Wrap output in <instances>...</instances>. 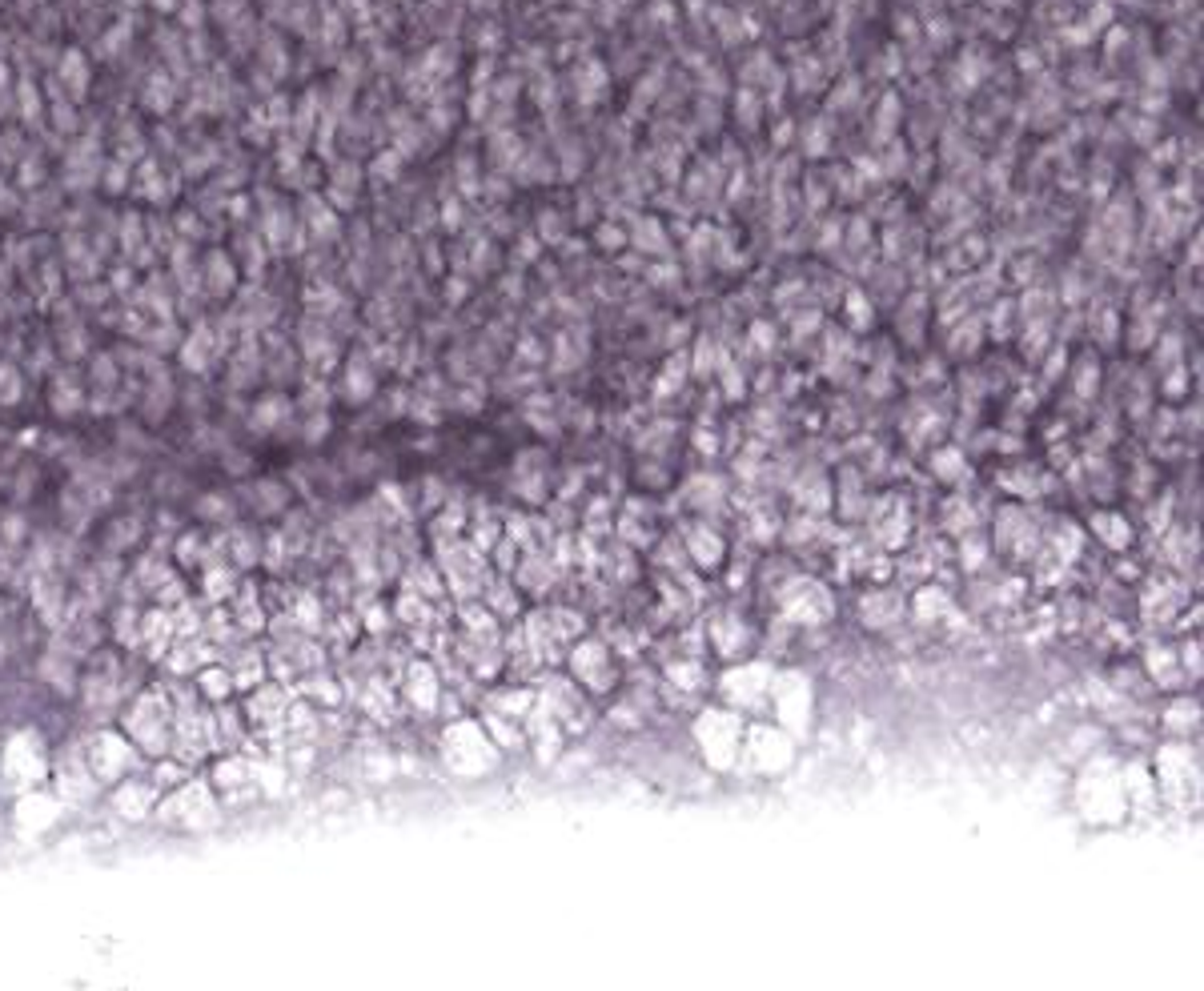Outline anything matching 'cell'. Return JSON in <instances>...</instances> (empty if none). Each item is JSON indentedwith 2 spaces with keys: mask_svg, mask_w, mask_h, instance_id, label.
Returning a JSON list of instances; mask_svg holds the SVG:
<instances>
[{
  "mask_svg": "<svg viewBox=\"0 0 1204 991\" xmlns=\"http://www.w3.org/2000/svg\"><path fill=\"white\" fill-rule=\"evenodd\" d=\"M61 81H64V88L81 101L85 97V85H88V69H85V60H81V53H69L61 60Z\"/></svg>",
  "mask_w": 1204,
  "mask_h": 991,
  "instance_id": "obj_12",
  "label": "cell"
},
{
  "mask_svg": "<svg viewBox=\"0 0 1204 991\" xmlns=\"http://www.w3.org/2000/svg\"><path fill=\"white\" fill-rule=\"evenodd\" d=\"M249 502H254V510H261V514H274V510H282L285 494L278 490V482H254V490H249Z\"/></svg>",
  "mask_w": 1204,
  "mask_h": 991,
  "instance_id": "obj_13",
  "label": "cell"
},
{
  "mask_svg": "<svg viewBox=\"0 0 1204 991\" xmlns=\"http://www.w3.org/2000/svg\"><path fill=\"white\" fill-rule=\"evenodd\" d=\"M16 209V193L9 185H0V213H12Z\"/></svg>",
  "mask_w": 1204,
  "mask_h": 991,
  "instance_id": "obj_17",
  "label": "cell"
},
{
  "mask_svg": "<svg viewBox=\"0 0 1204 991\" xmlns=\"http://www.w3.org/2000/svg\"><path fill=\"white\" fill-rule=\"evenodd\" d=\"M245 779H249V762H245L241 755H233V751L213 767V783H217V786H241Z\"/></svg>",
  "mask_w": 1204,
  "mask_h": 991,
  "instance_id": "obj_11",
  "label": "cell"
},
{
  "mask_svg": "<svg viewBox=\"0 0 1204 991\" xmlns=\"http://www.w3.org/2000/svg\"><path fill=\"white\" fill-rule=\"evenodd\" d=\"M81 294H85V298H81V302H93V289H81ZM105 294H109V289H105V285H101V289H97V305H101V302H105Z\"/></svg>",
  "mask_w": 1204,
  "mask_h": 991,
  "instance_id": "obj_18",
  "label": "cell"
},
{
  "mask_svg": "<svg viewBox=\"0 0 1204 991\" xmlns=\"http://www.w3.org/2000/svg\"><path fill=\"white\" fill-rule=\"evenodd\" d=\"M153 112H165L169 105H173V85H169V77L161 81V77H153V85H149V101H145Z\"/></svg>",
  "mask_w": 1204,
  "mask_h": 991,
  "instance_id": "obj_16",
  "label": "cell"
},
{
  "mask_svg": "<svg viewBox=\"0 0 1204 991\" xmlns=\"http://www.w3.org/2000/svg\"><path fill=\"white\" fill-rule=\"evenodd\" d=\"M197 518H206V522H230V502H225V494H206V498L197 502Z\"/></svg>",
  "mask_w": 1204,
  "mask_h": 991,
  "instance_id": "obj_14",
  "label": "cell"
},
{
  "mask_svg": "<svg viewBox=\"0 0 1204 991\" xmlns=\"http://www.w3.org/2000/svg\"><path fill=\"white\" fill-rule=\"evenodd\" d=\"M233 615H237V626H241V630H254V626H261V622H265V618H261V602H258V587H254V582H241V587H237Z\"/></svg>",
  "mask_w": 1204,
  "mask_h": 991,
  "instance_id": "obj_10",
  "label": "cell"
},
{
  "mask_svg": "<svg viewBox=\"0 0 1204 991\" xmlns=\"http://www.w3.org/2000/svg\"><path fill=\"white\" fill-rule=\"evenodd\" d=\"M121 731L129 735V742L149 759H161L173 751V703L165 687H145L137 698L129 703Z\"/></svg>",
  "mask_w": 1204,
  "mask_h": 991,
  "instance_id": "obj_1",
  "label": "cell"
},
{
  "mask_svg": "<svg viewBox=\"0 0 1204 991\" xmlns=\"http://www.w3.org/2000/svg\"><path fill=\"white\" fill-rule=\"evenodd\" d=\"M233 285H237V265H233V257H225L221 250H213L206 261H201V289H206L209 298H230Z\"/></svg>",
  "mask_w": 1204,
  "mask_h": 991,
  "instance_id": "obj_4",
  "label": "cell"
},
{
  "mask_svg": "<svg viewBox=\"0 0 1204 991\" xmlns=\"http://www.w3.org/2000/svg\"><path fill=\"white\" fill-rule=\"evenodd\" d=\"M117 810L121 815H129V819H141V815H149V807H157V783H145V779H137V775H125V783L117 786Z\"/></svg>",
  "mask_w": 1204,
  "mask_h": 991,
  "instance_id": "obj_5",
  "label": "cell"
},
{
  "mask_svg": "<svg viewBox=\"0 0 1204 991\" xmlns=\"http://www.w3.org/2000/svg\"><path fill=\"white\" fill-rule=\"evenodd\" d=\"M249 723H261V727H274V723H282V711H289L285 707V694L278 690V687H261L258 683V694L249 698Z\"/></svg>",
  "mask_w": 1204,
  "mask_h": 991,
  "instance_id": "obj_6",
  "label": "cell"
},
{
  "mask_svg": "<svg viewBox=\"0 0 1204 991\" xmlns=\"http://www.w3.org/2000/svg\"><path fill=\"white\" fill-rule=\"evenodd\" d=\"M225 546L233 550L230 554L233 567H254V562H261V538H258V530H249V526H233L230 538H225Z\"/></svg>",
  "mask_w": 1204,
  "mask_h": 991,
  "instance_id": "obj_7",
  "label": "cell"
},
{
  "mask_svg": "<svg viewBox=\"0 0 1204 991\" xmlns=\"http://www.w3.org/2000/svg\"><path fill=\"white\" fill-rule=\"evenodd\" d=\"M0 401H5V405L20 401V374H16L12 362H0Z\"/></svg>",
  "mask_w": 1204,
  "mask_h": 991,
  "instance_id": "obj_15",
  "label": "cell"
},
{
  "mask_svg": "<svg viewBox=\"0 0 1204 991\" xmlns=\"http://www.w3.org/2000/svg\"><path fill=\"white\" fill-rule=\"evenodd\" d=\"M137 543H141V518H117V522L109 526V534H105V554L117 558L129 546H137Z\"/></svg>",
  "mask_w": 1204,
  "mask_h": 991,
  "instance_id": "obj_8",
  "label": "cell"
},
{
  "mask_svg": "<svg viewBox=\"0 0 1204 991\" xmlns=\"http://www.w3.org/2000/svg\"><path fill=\"white\" fill-rule=\"evenodd\" d=\"M53 410L57 414H77L81 405H85V394H81V381L73 377V374H61L57 381H53Z\"/></svg>",
  "mask_w": 1204,
  "mask_h": 991,
  "instance_id": "obj_9",
  "label": "cell"
},
{
  "mask_svg": "<svg viewBox=\"0 0 1204 991\" xmlns=\"http://www.w3.org/2000/svg\"><path fill=\"white\" fill-rule=\"evenodd\" d=\"M44 771V755H40V747H37V735H16L12 742H5V751H0V775H5L9 783H29V779H37Z\"/></svg>",
  "mask_w": 1204,
  "mask_h": 991,
  "instance_id": "obj_3",
  "label": "cell"
},
{
  "mask_svg": "<svg viewBox=\"0 0 1204 991\" xmlns=\"http://www.w3.org/2000/svg\"><path fill=\"white\" fill-rule=\"evenodd\" d=\"M137 747L129 742V735L121 731H105V735H97L93 738V747H88V771H93V779L97 783H112V779H125V775H133L137 771Z\"/></svg>",
  "mask_w": 1204,
  "mask_h": 991,
  "instance_id": "obj_2",
  "label": "cell"
}]
</instances>
